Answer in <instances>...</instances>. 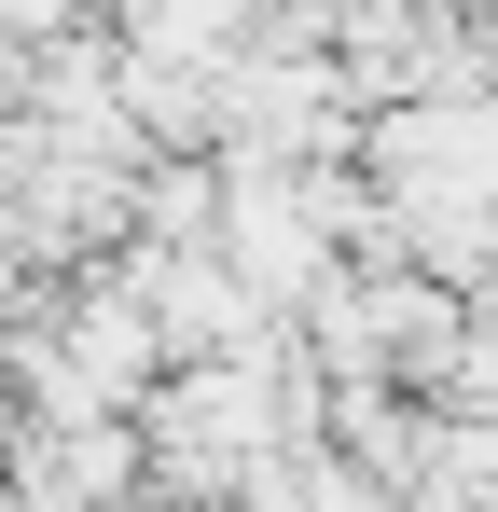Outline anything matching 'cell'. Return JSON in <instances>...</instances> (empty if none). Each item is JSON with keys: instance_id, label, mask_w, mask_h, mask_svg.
Masks as SVG:
<instances>
[{"instance_id": "6da1fadb", "label": "cell", "mask_w": 498, "mask_h": 512, "mask_svg": "<svg viewBox=\"0 0 498 512\" xmlns=\"http://www.w3.org/2000/svg\"><path fill=\"white\" fill-rule=\"evenodd\" d=\"M125 512H166V499H125Z\"/></svg>"}]
</instances>
